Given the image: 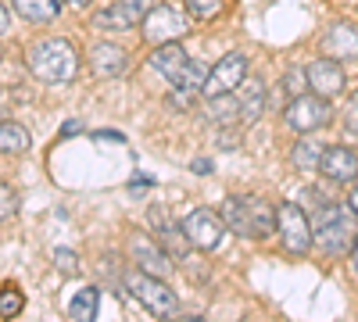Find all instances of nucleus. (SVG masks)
Returning a JSON list of instances; mask_svg holds the SVG:
<instances>
[{
  "mask_svg": "<svg viewBox=\"0 0 358 322\" xmlns=\"http://www.w3.org/2000/svg\"><path fill=\"white\" fill-rule=\"evenodd\" d=\"M222 219L233 233H241L248 240H265L276 233V212L268 208L262 197H251V193L229 197L222 204Z\"/></svg>",
  "mask_w": 358,
  "mask_h": 322,
  "instance_id": "f257e3e1",
  "label": "nucleus"
},
{
  "mask_svg": "<svg viewBox=\"0 0 358 322\" xmlns=\"http://www.w3.org/2000/svg\"><path fill=\"white\" fill-rule=\"evenodd\" d=\"M25 68L43 82H69L79 72V50L69 40H40L25 54Z\"/></svg>",
  "mask_w": 358,
  "mask_h": 322,
  "instance_id": "f03ea898",
  "label": "nucleus"
},
{
  "mask_svg": "<svg viewBox=\"0 0 358 322\" xmlns=\"http://www.w3.org/2000/svg\"><path fill=\"white\" fill-rule=\"evenodd\" d=\"M348 208L341 204H319L315 208V244L326 254H344L355 247V229L348 222Z\"/></svg>",
  "mask_w": 358,
  "mask_h": 322,
  "instance_id": "7ed1b4c3",
  "label": "nucleus"
},
{
  "mask_svg": "<svg viewBox=\"0 0 358 322\" xmlns=\"http://www.w3.org/2000/svg\"><path fill=\"white\" fill-rule=\"evenodd\" d=\"M126 290L151 315H172V308H176V294L169 290V283L162 276H155V272H143V269L126 272Z\"/></svg>",
  "mask_w": 358,
  "mask_h": 322,
  "instance_id": "20e7f679",
  "label": "nucleus"
},
{
  "mask_svg": "<svg viewBox=\"0 0 358 322\" xmlns=\"http://www.w3.org/2000/svg\"><path fill=\"white\" fill-rule=\"evenodd\" d=\"M283 122L294 133H315V129L334 122V108H330V101L319 97V94H297L294 104L283 111Z\"/></svg>",
  "mask_w": 358,
  "mask_h": 322,
  "instance_id": "39448f33",
  "label": "nucleus"
},
{
  "mask_svg": "<svg viewBox=\"0 0 358 322\" xmlns=\"http://www.w3.org/2000/svg\"><path fill=\"white\" fill-rule=\"evenodd\" d=\"M276 233H280L287 254H308L312 251L315 229H312L308 215L297 208V204H280V212H276Z\"/></svg>",
  "mask_w": 358,
  "mask_h": 322,
  "instance_id": "423d86ee",
  "label": "nucleus"
},
{
  "mask_svg": "<svg viewBox=\"0 0 358 322\" xmlns=\"http://www.w3.org/2000/svg\"><path fill=\"white\" fill-rule=\"evenodd\" d=\"M183 33H187V18H183V11H176L172 4H155L151 11H147V18H143V40L155 43V47L172 43Z\"/></svg>",
  "mask_w": 358,
  "mask_h": 322,
  "instance_id": "0eeeda50",
  "label": "nucleus"
},
{
  "mask_svg": "<svg viewBox=\"0 0 358 322\" xmlns=\"http://www.w3.org/2000/svg\"><path fill=\"white\" fill-rule=\"evenodd\" d=\"M248 75V57L244 54H226L222 61H215V68H208V79L201 86V97H219V94H233L236 86Z\"/></svg>",
  "mask_w": 358,
  "mask_h": 322,
  "instance_id": "6e6552de",
  "label": "nucleus"
},
{
  "mask_svg": "<svg viewBox=\"0 0 358 322\" xmlns=\"http://www.w3.org/2000/svg\"><path fill=\"white\" fill-rule=\"evenodd\" d=\"M183 233H187L190 247H197V251H215V247L222 244L226 219H219L215 212L197 208V212H190V215L183 219Z\"/></svg>",
  "mask_w": 358,
  "mask_h": 322,
  "instance_id": "1a4fd4ad",
  "label": "nucleus"
},
{
  "mask_svg": "<svg viewBox=\"0 0 358 322\" xmlns=\"http://www.w3.org/2000/svg\"><path fill=\"white\" fill-rule=\"evenodd\" d=\"M151 8H155L151 0H115L108 11H101L94 18V25L97 29H115V33H122V29H136V25H143V18H147Z\"/></svg>",
  "mask_w": 358,
  "mask_h": 322,
  "instance_id": "9d476101",
  "label": "nucleus"
},
{
  "mask_svg": "<svg viewBox=\"0 0 358 322\" xmlns=\"http://www.w3.org/2000/svg\"><path fill=\"white\" fill-rule=\"evenodd\" d=\"M308 90L326 97V101H334L344 94V68L334 61V57H319V61H312L308 68Z\"/></svg>",
  "mask_w": 358,
  "mask_h": 322,
  "instance_id": "9b49d317",
  "label": "nucleus"
},
{
  "mask_svg": "<svg viewBox=\"0 0 358 322\" xmlns=\"http://www.w3.org/2000/svg\"><path fill=\"white\" fill-rule=\"evenodd\" d=\"M129 258L136 261V269L155 272V276H165L172 269L169 251H162L151 237H147V233H133V237H129Z\"/></svg>",
  "mask_w": 358,
  "mask_h": 322,
  "instance_id": "f8f14e48",
  "label": "nucleus"
},
{
  "mask_svg": "<svg viewBox=\"0 0 358 322\" xmlns=\"http://www.w3.org/2000/svg\"><path fill=\"white\" fill-rule=\"evenodd\" d=\"M322 50L330 54V57H341V61L358 57V25H351V22L330 25V33L322 36Z\"/></svg>",
  "mask_w": 358,
  "mask_h": 322,
  "instance_id": "ddd939ff",
  "label": "nucleus"
},
{
  "mask_svg": "<svg viewBox=\"0 0 358 322\" xmlns=\"http://www.w3.org/2000/svg\"><path fill=\"white\" fill-rule=\"evenodd\" d=\"M319 172L326 175V180H334V183L355 180V175H358V154L351 147H326Z\"/></svg>",
  "mask_w": 358,
  "mask_h": 322,
  "instance_id": "4468645a",
  "label": "nucleus"
},
{
  "mask_svg": "<svg viewBox=\"0 0 358 322\" xmlns=\"http://www.w3.org/2000/svg\"><path fill=\"white\" fill-rule=\"evenodd\" d=\"M126 61H129V54H126L122 47H115V43H97V47H90V68H94L101 79L122 75V72H126Z\"/></svg>",
  "mask_w": 358,
  "mask_h": 322,
  "instance_id": "2eb2a0df",
  "label": "nucleus"
},
{
  "mask_svg": "<svg viewBox=\"0 0 358 322\" xmlns=\"http://www.w3.org/2000/svg\"><path fill=\"white\" fill-rule=\"evenodd\" d=\"M187 65H190V57H187V50L179 47L176 40H172V43H162V47L151 54V68H155L158 75H165L169 82H172L179 72H183Z\"/></svg>",
  "mask_w": 358,
  "mask_h": 322,
  "instance_id": "dca6fc26",
  "label": "nucleus"
},
{
  "mask_svg": "<svg viewBox=\"0 0 358 322\" xmlns=\"http://www.w3.org/2000/svg\"><path fill=\"white\" fill-rule=\"evenodd\" d=\"M151 226H155V233H158V237L165 240V247H169V251H172L176 258H183V254H187L190 240H187V233H183V226H176V222H169L162 208H151Z\"/></svg>",
  "mask_w": 358,
  "mask_h": 322,
  "instance_id": "f3484780",
  "label": "nucleus"
},
{
  "mask_svg": "<svg viewBox=\"0 0 358 322\" xmlns=\"http://www.w3.org/2000/svg\"><path fill=\"white\" fill-rule=\"evenodd\" d=\"M15 11L25 18V22H36V25H47L57 18L62 11V0H11Z\"/></svg>",
  "mask_w": 358,
  "mask_h": 322,
  "instance_id": "a211bd4d",
  "label": "nucleus"
},
{
  "mask_svg": "<svg viewBox=\"0 0 358 322\" xmlns=\"http://www.w3.org/2000/svg\"><path fill=\"white\" fill-rule=\"evenodd\" d=\"M322 154H326V143H319V140H297L294 151H290V161L297 168H305V172H315L322 165Z\"/></svg>",
  "mask_w": 358,
  "mask_h": 322,
  "instance_id": "6ab92c4d",
  "label": "nucleus"
},
{
  "mask_svg": "<svg viewBox=\"0 0 358 322\" xmlns=\"http://www.w3.org/2000/svg\"><path fill=\"white\" fill-rule=\"evenodd\" d=\"M97 301H101V290L97 286H83L79 294L72 298V305H69V319H76V322L97 319Z\"/></svg>",
  "mask_w": 358,
  "mask_h": 322,
  "instance_id": "aec40b11",
  "label": "nucleus"
},
{
  "mask_svg": "<svg viewBox=\"0 0 358 322\" xmlns=\"http://www.w3.org/2000/svg\"><path fill=\"white\" fill-rule=\"evenodd\" d=\"M204 79H208V68L201 65V61H190L183 72H179L176 79H172V86H176V90H183V94H201V86H204Z\"/></svg>",
  "mask_w": 358,
  "mask_h": 322,
  "instance_id": "412c9836",
  "label": "nucleus"
},
{
  "mask_svg": "<svg viewBox=\"0 0 358 322\" xmlns=\"http://www.w3.org/2000/svg\"><path fill=\"white\" fill-rule=\"evenodd\" d=\"M29 147V133L18 122H0V151L4 154H18Z\"/></svg>",
  "mask_w": 358,
  "mask_h": 322,
  "instance_id": "4be33fe9",
  "label": "nucleus"
},
{
  "mask_svg": "<svg viewBox=\"0 0 358 322\" xmlns=\"http://www.w3.org/2000/svg\"><path fill=\"white\" fill-rule=\"evenodd\" d=\"M208 111L215 115V122L226 126V122H236V119H244V111L236 108V101L229 94H219V97H208Z\"/></svg>",
  "mask_w": 358,
  "mask_h": 322,
  "instance_id": "5701e85b",
  "label": "nucleus"
},
{
  "mask_svg": "<svg viewBox=\"0 0 358 322\" xmlns=\"http://www.w3.org/2000/svg\"><path fill=\"white\" fill-rule=\"evenodd\" d=\"M25 308V298H22V290L15 283H8L4 290H0V319H18Z\"/></svg>",
  "mask_w": 358,
  "mask_h": 322,
  "instance_id": "b1692460",
  "label": "nucleus"
},
{
  "mask_svg": "<svg viewBox=\"0 0 358 322\" xmlns=\"http://www.w3.org/2000/svg\"><path fill=\"white\" fill-rule=\"evenodd\" d=\"M222 4L226 0H187V15L197 22H212L222 15Z\"/></svg>",
  "mask_w": 358,
  "mask_h": 322,
  "instance_id": "393cba45",
  "label": "nucleus"
},
{
  "mask_svg": "<svg viewBox=\"0 0 358 322\" xmlns=\"http://www.w3.org/2000/svg\"><path fill=\"white\" fill-rule=\"evenodd\" d=\"M54 269H62L65 276H76V272H79V258H76V251L57 247V251H54Z\"/></svg>",
  "mask_w": 358,
  "mask_h": 322,
  "instance_id": "a878e982",
  "label": "nucleus"
},
{
  "mask_svg": "<svg viewBox=\"0 0 358 322\" xmlns=\"http://www.w3.org/2000/svg\"><path fill=\"white\" fill-rule=\"evenodd\" d=\"M15 212H18V193L8 183H0V219H11Z\"/></svg>",
  "mask_w": 358,
  "mask_h": 322,
  "instance_id": "bb28decb",
  "label": "nucleus"
},
{
  "mask_svg": "<svg viewBox=\"0 0 358 322\" xmlns=\"http://www.w3.org/2000/svg\"><path fill=\"white\" fill-rule=\"evenodd\" d=\"M348 126L358 133V90L351 94V104H348Z\"/></svg>",
  "mask_w": 358,
  "mask_h": 322,
  "instance_id": "cd10ccee",
  "label": "nucleus"
},
{
  "mask_svg": "<svg viewBox=\"0 0 358 322\" xmlns=\"http://www.w3.org/2000/svg\"><path fill=\"white\" fill-rule=\"evenodd\" d=\"M8 25H11V15H8V8H4V4H0V36L8 33Z\"/></svg>",
  "mask_w": 358,
  "mask_h": 322,
  "instance_id": "c85d7f7f",
  "label": "nucleus"
},
{
  "mask_svg": "<svg viewBox=\"0 0 358 322\" xmlns=\"http://www.w3.org/2000/svg\"><path fill=\"white\" fill-rule=\"evenodd\" d=\"M348 212H351V215H355V219H358V190H355V193H351V197H348Z\"/></svg>",
  "mask_w": 358,
  "mask_h": 322,
  "instance_id": "c756f323",
  "label": "nucleus"
},
{
  "mask_svg": "<svg viewBox=\"0 0 358 322\" xmlns=\"http://www.w3.org/2000/svg\"><path fill=\"white\" fill-rule=\"evenodd\" d=\"M351 265H355V272H358V237H355V247H351Z\"/></svg>",
  "mask_w": 358,
  "mask_h": 322,
  "instance_id": "7c9ffc66",
  "label": "nucleus"
},
{
  "mask_svg": "<svg viewBox=\"0 0 358 322\" xmlns=\"http://www.w3.org/2000/svg\"><path fill=\"white\" fill-rule=\"evenodd\" d=\"M69 4H76V8H86V4H90V0H69Z\"/></svg>",
  "mask_w": 358,
  "mask_h": 322,
  "instance_id": "2f4dec72",
  "label": "nucleus"
},
{
  "mask_svg": "<svg viewBox=\"0 0 358 322\" xmlns=\"http://www.w3.org/2000/svg\"><path fill=\"white\" fill-rule=\"evenodd\" d=\"M0 101H4V94H0Z\"/></svg>",
  "mask_w": 358,
  "mask_h": 322,
  "instance_id": "473e14b6",
  "label": "nucleus"
},
{
  "mask_svg": "<svg viewBox=\"0 0 358 322\" xmlns=\"http://www.w3.org/2000/svg\"><path fill=\"white\" fill-rule=\"evenodd\" d=\"M355 183H358V175H355Z\"/></svg>",
  "mask_w": 358,
  "mask_h": 322,
  "instance_id": "72a5a7b5",
  "label": "nucleus"
}]
</instances>
